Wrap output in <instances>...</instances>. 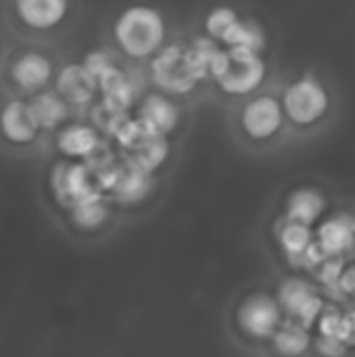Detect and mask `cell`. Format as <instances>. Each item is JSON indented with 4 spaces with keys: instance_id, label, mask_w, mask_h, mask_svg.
Segmentation results:
<instances>
[{
    "instance_id": "1",
    "label": "cell",
    "mask_w": 355,
    "mask_h": 357,
    "mask_svg": "<svg viewBox=\"0 0 355 357\" xmlns=\"http://www.w3.org/2000/svg\"><path fill=\"white\" fill-rule=\"evenodd\" d=\"M280 98L293 144H310L331 134L343 117L339 79L322 65H299L278 75Z\"/></svg>"
},
{
    "instance_id": "2",
    "label": "cell",
    "mask_w": 355,
    "mask_h": 357,
    "mask_svg": "<svg viewBox=\"0 0 355 357\" xmlns=\"http://www.w3.org/2000/svg\"><path fill=\"white\" fill-rule=\"evenodd\" d=\"M105 48L132 65H149L178 36L174 13L159 0H123L103 23Z\"/></svg>"
},
{
    "instance_id": "3",
    "label": "cell",
    "mask_w": 355,
    "mask_h": 357,
    "mask_svg": "<svg viewBox=\"0 0 355 357\" xmlns=\"http://www.w3.org/2000/svg\"><path fill=\"white\" fill-rule=\"evenodd\" d=\"M226 130L234 149L253 159L274 157L293 144L278 73L253 94L226 102Z\"/></svg>"
},
{
    "instance_id": "4",
    "label": "cell",
    "mask_w": 355,
    "mask_h": 357,
    "mask_svg": "<svg viewBox=\"0 0 355 357\" xmlns=\"http://www.w3.org/2000/svg\"><path fill=\"white\" fill-rule=\"evenodd\" d=\"M84 13V0H0V29L15 44L65 48Z\"/></svg>"
},
{
    "instance_id": "5",
    "label": "cell",
    "mask_w": 355,
    "mask_h": 357,
    "mask_svg": "<svg viewBox=\"0 0 355 357\" xmlns=\"http://www.w3.org/2000/svg\"><path fill=\"white\" fill-rule=\"evenodd\" d=\"M285 320L287 314L274 289L249 287L232 299L226 314V333L239 349L262 357Z\"/></svg>"
},
{
    "instance_id": "6",
    "label": "cell",
    "mask_w": 355,
    "mask_h": 357,
    "mask_svg": "<svg viewBox=\"0 0 355 357\" xmlns=\"http://www.w3.org/2000/svg\"><path fill=\"white\" fill-rule=\"evenodd\" d=\"M63 48L8 42L0 63V94L31 98L54 86L63 65Z\"/></svg>"
},
{
    "instance_id": "7",
    "label": "cell",
    "mask_w": 355,
    "mask_h": 357,
    "mask_svg": "<svg viewBox=\"0 0 355 357\" xmlns=\"http://www.w3.org/2000/svg\"><path fill=\"white\" fill-rule=\"evenodd\" d=\"M54 138L40 126L27 98L0 94V155L10 161L44 157Z\"/></svg>"
},
{
    "instance_id": "8",
    "label": "cell",
    "mask_w": 355,
    "mask_h": 357,
    "mask_svg": "<svg viewBox=\"0 0 355 357\" xmlns=\"http://www.w3.org/2000/svg\"><path fill=\"white\" fill-rule=\"evenodd\" d=\"M266 54L247 48H220L209 63V82L226 102L253 94L272 82Z\"/></svg>"
},
{
    "instance_id": "9",
    "label": "cell",
    "mask_w": 355,
    "mask_h": 357,
    "mask_svg": "<svg viewBox=\"0 0 355 357\" xmlns=\"http://www.w3.org/2000/svg\"><path fill=\"white\" fill-rule=\"evenodd\" d=\"M274 295L282 305L287 318L303 324L310 331L316 328V322L328 305L324 289L301 274L280 276V280L274 287Z\"/></svg>"
},
{
    "instance_id": "10",
    "label": "cell",
    "mask_w": 355,
    "mask_h": 357,
    "mask_svg": "<svg viewBox=\"0 0 355 357\" xmlns=\"http://www.w3.org/2000/svg\"><path fill=\"white\" fill-rule=\"evenodd\" d=\"M314 232L326 257H355V213L345 209L326 213Z\"/></svg>"
},
{
    "instance_id": "11",
    "label": "cell",
    "mask_w": 355,
    "mask_h": 357,
    "mask_svg": "<svg viewBox=\"0 0 355 357\" xmlns=\"http://www.w3.org/2000/svg\"><path fill=\"white\" fill-rule=\"evenodd\" d=\"M328 213V197L318 184H301L287 192L282 201V218L316 228Z\"/></svg>"
},
{
    "instance_id": "12",
    "label": "cell",
    "mask_w": 355,
    "mask_h": 357,
    "mask_svg": "<svg viewBox=\"0 0 355 357\" xmlns=\"http://www.w3.org/2000/svg\"><path fill=\"white\" fill-rule=\"evenodd\" d=\"M272 234H274V241H276L287 266L291 270H303L305 255L312 249V245L316 243L314 228L299 224V222H291V220L280 215L274 222Z\"/></svg>"
},
{
    "instance_id": "13",
    "label": "cell",
    "mask_w": 355,
    "mask_h": 357,
    "mask_svg": "<svg viewBox=\"0 0 355 357\" xmlns=\"http://www.w3.org/2000/svg\"><path fill=\"white\" fill-rule=\"evenodd\" d=\"M54 88L75 109V107H84L92 102L96 88H98V77L86 65L63 63L54 79Z\"/></svg>"
},
{
    "instance_id": "14",
    "label": "cell",
    "mask_w": 355,
    "mask_h": 357,
    "mask_svg": "<svg viewBox=\"0 0 355 357\" xmlns=\"http://www.w3.org/2000/svg\"><path fill=\"white\" fill-rule=\"evenodd\" d=\"M314 331L287 318L262 357H314Z\"/></svg>"
},
{
    "instance_id": "15",
    "label": "cell",
    "mask_w": 355,
    "mask_h": 357,
    "mask_svg": "<svg viewBox=\"0 0 355 357\" xmlns=\"http://www.w3.org/2000/svg\"><path fill=\"white\" fill-rule=\"evenodd\" d=\"M113 209L98 197L82 199L69 211V224L80 236H98L113 224Z\"/></svg>"
},
{
    "instance_id": "16",
    "label": "cell",
    "mask_w": 355,
    "mask_h": 357,
    "mask_svg": "<svg viewBox=\"0 0 355 357\" xmlns=\"http://www.w3.org/2000/svg\"><path fill=\"white\" fill-rule=\"evenodd\" d=\"M31 111L38 117L40 126L54 138V134L69 121L73 107L61 96V92L52 86L29 98Z\"/></svg>"
},
{
    "instance_id": "17",
    "label": "cell",
    "mask_w": 355,
    "mask_h": 357,
    "mask_svg": "<svg viewBox=\"0 0 355 357\" xmlns=\"http://www.w3.org/2000/svg\"><path fill=\"white\" fill-rule=\"evenodd\" d=\"M243 15L245 13L239 8V4L230 0H216L211 6L203 8V15L199 19V33L222 46L224 38L243 19Z\"/></svg>"
},
{
    "instance_id": "18",
    "label": "cell",
    "mask_w": 355,
    "mask_h": 357,
    "mask_svg": "<svg viewBox=\"0 0 355 357\" xmlns=\"http://www.w3.org/2000/svg\"><path fill=\"white\" fill-rule=\"evenodd\" d=\"M54 144L67 153V155H73V157H80V155H88L96 149V132L86 128V126H80V123H65L56 134H54Z\"/></svg>"
},
{
    "instance_id": "19",
    "label": "cell",
    "mask_w": 355,
    "mask_h": 357,
    "mask_svg": "<svg viewBox=\"0 0 355 357\" xmlns=\"http://www.w3.org/2000/svg\"><path fill=\"white\" fill-rule=\"evenodd\" d=\"M314 357H355V351L339 337H322L314 339Z\"/></svg>"
},
{
    "instance_id": "20",
    "label": "cell",
    "mask_w": 355,
    "mask_h": 357,
    "mask_svg": "<svg viewBox=\"0 0 355 357\" xmlns=\"http://www.w3.org/2000/svg\"><path fill=\"white\" fill-rule=\"evenodd\" d=\"M337 295L345 301L354 299L355 297V261L349 259V264L345 266L343 274H341V280H339V289H337Z\"/></svg>"
},
{
    "instance_id": "21",
    "label": "cell",
    "mask_w": 355,
    "mask_h": 357,
    "mask_svg": "<svg viewBox=\"0 0 355 357\" xmlns=\"http://www.w3.org/2000/svg\"><path fill=\"white\" fill-rule=\"evenodd\" d=\"M339 339H343L355 351V307H352V305L343 312V324H341Z\"/></svg>"
},
{
    "instance_id": "22",
    "label": "cell",
    "mask_w": 355,
    "mask_h": 357,
    "mask_svg": "<svg viewBox=\"0 0 355 357\" xmlns=\"http://www.w3.org/2000/svg\"><path fill=\"white\" fill-rule=\"evenodd\" d=\"M6 46H8V40H6L4 33H0V63H2V56H4V52H6Z\"/></svg>"
},
{
    "instance_id": "23",
    "label": "cell",
    "mask_w": 355,
    "mask_h": 357,
    "mask_svg": "<svg viewBox=\"0 0 355 357\" xmlns=\"http://www.w3.org/2000/svg\"><path fill=\"white\" fill-rule=\"evenodd\" d=\"M349 305H352V307H355V297L354 299H349Z\"/></svg>"
}]
</instances>
